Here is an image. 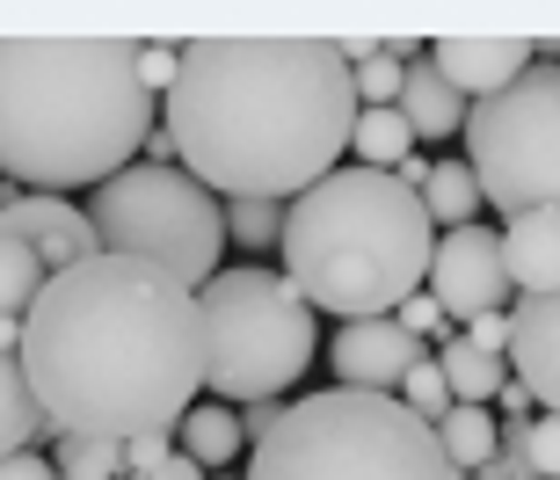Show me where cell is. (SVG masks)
Wrapping results in <instances>:
<instances>
[{
    "label": "cell",
    "mask_w": 560,
    "mask_h": 480,
    "mask_svg": "<svg viewBox=\"0 0 560 480\" xmlns=\"http://www.w3.org/2000/svg\"><path fill=\"white\" fill-rule=\"evenodd\" d=\"M139 480H211V473H205L197 459H183V452H175V459H167L161 473H139Z\"/></svg>",
    "instance_id": "e575fe53"
},
{
    "label": "cell",
    "mask_w": 560,
    "mask_h": 480,
    "mask_svg": "<svg viewBox=\"0 0 560 480\" xmlns=\"http://www.w3.org/2000/svg\"><path fill=\"white\" fill-rule=\"evenodd\" d=\"M394 320H400L408 335H416V342H430V335H452V320H444V306H436L430 292H416V298H408V306H400Z\"/></svg>",
    "instance_id": "f546056e"
},
{
    "label": "cell",
    "mask_w": 560,
    "mask_h": 480,
    "mask_svg": "<svg viewBox=\"0 0 560 480\" xmlns=\"http://www.w3.org/2000/svg\"><path fill=\"white\" fill-rule=\"evenodd\" d=\"M167 459H175V437H167V430H145V437L125 444V473L131 480H139V473H161Z\"/></svg>",
    "instance_id": "f1b7e54d"
},
{
    "label": "cell",
    "mask_w": 560,
    "mask_h": 480,
    "mask_svg": "<svg viewBox=\"0 0 560 480\" xmlns=\"http://www.w3.org/2000/svg\"><path fill=\"white\" fill-rule=\"evenodd\" d=\"M532 51H539V44H524V37H444V44H430L422 59H430L466 103H488V95H502L510 81L532 73Z\"/></svg>",
    "instance_id": "7c38bea8"
},
{
    "label": "cell",
    "mask_w": 560,
    "mask_h": 480,
    "mask_svg": "<svg viewBox=\"0 0 560 480\" xmlns=\"http://www.w3.org/2000/svg\"><path fill=\"white\" fill-rule=\"evenodd\" d=\"M436 226L422 197L378 167H335L284 211L291 292L335 320H386L430 284Z\"/></svg>",
    "instance_id": "277c9868"
},
{
    "label": "cell",
    "mask_w": 560,
    "mask_h": 480,
    "mask_svg": "<svg viewBox=\"0 0 560 480\" xmlns=\"http://www.w3.org/2000/svg\"><path fill=\"white\" fill-rule=\"evenodd\" d=\"M175 73H183V44H139V87L153 103L175 87Z\"/></svg>",
    "instance_id": "4316f807"
},
{
    "label": "cell",
    "mask_w": 560,
    "mask_h": 480,
    "mask_svg": "<svg viewBox=\"0 0 560 480\" xmlns=\"http://www.w3.org/2000/svg\"><path fill=\"white\" fill-rule=\"evenodd\" d=\"M0 233L30 241L51 277L73 270V262H88V255H103V241H95V226H88V211L66 204V197H30V189H22L15 204L0 211Z\"/></svg>",
    "instance_id": "8fae6325"
},
{
    "label": "cell",
    "mask_w": 560,
    "mask_h": 480,
    "mask_svg": "<svg viewBox=\"0 0 560 480\" xmlns=\"http://www.w3.org/2000/svg\"><path fill=\"white\" fill-rule=\"evenodd\" d=\"M22 378L51 437H175L205 394L197 292L131 255H88L22 314Z\"/></svg>",
    "instance_id": "6da1fadb"
},
{
    "label": "cell",
    "mask_w": 560,
    "mask_h": 480,
    "mask_svg": "<svg viewBox=\"0 0 560 480\" xmlns=\"http://www.w3.org/2000/svg\"><path fill=\"white\" fill-rule=\"evenodd\" d=\"M0 480H59V466L44 452H15V459H0Z\"/></svg>",
    "instance_id": "d6a6232c"
},
{
    "label": "cell",
    "mask_w": 560,
    "mask_h": 480,
    "mask_svg": "<svg viewBox=\"0 0 560 480\" xmlns=\"http://www.w3.org/2000/svg\"><path fill=\"white\" fill-rule=\"evenodd\" d=\"M197 314H205V394L226 408L284 400V386H299L320 350L313 306L291 292V277L262 262L219 270L197 292Z\"/></svg>",
    "instance_id": "8992f818"
},
{
    "label": "cell",
    "mask_w": 560,
    "mask_h": 480,
    "mask_svg": "<svg viewBox=\"0 0 560 480\" xmlns=\"http://www.w3.org/2000/svg\"><path fill=\"white\" fill-rule=\"evenodd\" d=\"M510 364H517L524 394L539 400L546 415H560V292L517 298V314H510Z\"/></svg>",
    "instance_id": "4fadbf2b"
},
{
    "label": "cell",
    "mask_w": 560,
    "mask_h": 480,
    "mask_svg": "<svg viewBox=\"0 0 560 480\" xmlns=\"http://www.w3.org/2000/svg\"><path fill=\"white\" fill-rule=\"evenodd\" d=\"M233 415H241V437H248V452H255V444L284 422V400H248V408H233Z\"/></svg>",
    "instance_id": "1f68e13d"
},
{
    "label": "cell",
    "mask_w": 560,
    "mask_h": 480,
    "mask_svg": "<svg viewBox=\"0 0 560 480\" xmlns=\"http://www.w3.org/2000/svg\"><path fill=\"white\" fill-rule=\"evenodd\" d=\"M524 452H532V473L539 480H560V415H532Z\"/></svg>",
    "instance_id": "83f0119b"
},
{
    "label": "cell",
    "mask_w": 560,
    "mask_h": 480,
    "mask_svg": "<svg viewBox=\"0 0 560 480\" xmlns=\"http://www.w3.org/2000/svg\"><path fill=\"white\" fill-rule=\"evenodd\" d=\"M400 408H408V415H422L430 430L452 415V386H444V372H436V356H422L416 372L400 378Z\"/></svg>",
    "instance_id": "484cf974"
},
{
    "label": "cell",
    "mask_w": 560,
    "mask_h": 480,
    "mask_svg": "<svg viewBox=\"0 0 560 480\" xmlns=\"http://www.w3.org/2000/svg\"><path fill=\"white\" fill-rule=\"evenodd\" d=\"M436 372L452 386V408H488V400L502 394V378H510V356H488V350H474L466 335H444Z\"/></svg>",
    "instance_id": "e0dca14e"
},
{
    "label": "cell",
    "mask_w": 560,
    "mask_h": 480,
    "mask_svg": "<svg viewBox=\"0 0 560 480\" xmlns=\"http://www.w3.org/2000/svg\"><path fill=\"white\" fill-rule=\"evenodd\" d=\"M350 153H357V167H378V175H394V167L416 153V131H408V117H400V109H357Z\"/></svg>",
    "instance_id": "7402d4cb"
},
{
    "label": "cell",
    "mask_w": 560,
    "mask_h": 480,
    "mask_svg": "<svg viewBox=\"0 0 560 480\" xmlns=\"http://www.w3.org/2000/svg\"><path fill=\"white\" fill-rule=\"evenodd\" d=\"M510 292H517V284H510V262H502V233H488V226L436 233V255H430V298L444 306V320L502 314V298H510Z\"/></svg>",
    "instance_id": "9c48e42d"
},
{
    "label": "cell",
    "mask_w": 560,
    "mask_h": 480,
    "mask_svg": "<svg viewBox=\"0 0 560 480\" xmlns=\"http://www.w3.org/2000/svg\"><path fill=\"white\" fill-rule=\"evenodd\" d=\"M502 262H510V284L524 298L560 292V211H517V219H502Z\"/></svg>",
    "instance_id": "5bb4252c"
},
{
    "label": "cell",
    "mask_w": 560,
    "mask_h": 480,
    "mask_svg": "<svg viewBox=\"0 0 560 480\" xmlns=\"http://www.w3.org/2000/svg\"><path fill=\"white\" fill-rule=\"evenodd\" d=\"M175 452L183 459H197L211 473V466H233L241 452H248V437H241V415H233L226 400H197L183 422H175Z\"/></svg>",
    "instance_id": "2e32d148"
},
{
    "label": "cell",
    "mask_w": 560,
    "mask_h": 480,
    "mask_svg": "<svg viewBox=\"0 0 560 480\" xmlns=\"http://www.w3.org/2000/svg\"><path fill=\"white\" fill-rule=\"evenodd\" d=\"M422 59V44H372V51H364V59L350 66V81H357V103L364 109H394L400 103V81H408V66Z\"/></svg>",
    "instance_id": "44dd1931"
},
{
    "label": "cell",
    "mask_w": 560,
    "mask_h": 480,
    "mask_svg": "<svg viewBox=\"0 0 560 480\" xmlns=\"http://www.w3.org/2000/svg\"><path fill=\"white\" fill-rule=\"evenodd\" d=\"M219 480H233V473H219Z\"/></svg>",
    "instance_id": "8d00e7d4"
},
{
    "label": "cell",
    "mask_w": 560,
    "mask_h": 480,
    "mask_svg": "<svg viewBox=\"0 0 560 480\" xmlns=\"http://www.w3.org/2000/svg\"><path fill=\"white\" fill-rule=\"evenodd\" d=\"M495 444H502V422L488 415V408H452V415L436 422V452H444L452 480L480 473V466L495 459Z\"/></svg>",
    "instance_id": "ffe728a7"
},
{
    "label": "cell",
    "mask_w": 560,
    "mask_h": 480,
    "mask_svg": "<svg viewBox=\"0 0 560 480\" xmlns=\"http://www.w3.org/2000/svg\"><path fill=\"white\" fill-rule=\"evenodd\" d=\"M37 437H51V430H44V408L22 378V350H0V459L30 452Z\"/></svg>",
    "instance_id": "ac0fdd59"
},
{
    "label": "cell",
    "mask_w": 560,
    "mask_h": 480,
    "mask_svg": "<svg viewBox=\"0 0 560 480\" xmlns=\"http://www.w3.org/2000/svg\"><path fill=\"white\" fill-rule=\"evenodd\" d=\"M422 356H430V342H416V335L386 314V320H342L328 364H335V386H350V394H394L400 400V378L416 372Z\"/></svg>",
    "instance_id": "30bf717a"
},
{
    "label": "cell",
    "mask_w": 560,
    "mask_h": 480,
    "mask_svg": "<svg viewBox=\"0 0 560 480\" xmlns=\"http://www.w3.org/2000/svg\"><path fill=\"white\" fill-rule=\"evenodd\" d=\"M81 211H88V226H95V241H103V255L153 262V270H167L175 284H189V292H205L211 277H219L226 204H219L197 175H183V167L131 161L125 175H109Z\"/></svg>",
    "instance_id": "52a82bcc"
},
{
    "label": "cell",
    "mask_w": 560,
    "mask_h": 480,
    "mask_svg": "<svg viewBox=\"0 0 560 480\" xmlns=\"http://www.w3.org/2000/svg\"><path fill=\"white\" fill-rule=\"evenodd\" d=\"M495 408H502V422H532V408H539V400L524 394V378H502V394H495Z\"/></svg>",
    "instance_id": "836d02e7"
},
{
    "label": "cell",
    "mask_w": 560,
    "mask_h": 480,
    "mask_svg": "<svg viewBox=\"0 0 560 480\" xmlns=\"http://www.w3.org/2000/svg\"><path fill=\"white\" fill-rule=\"evenodd\" d=\"M15 197H22V189H15V183H0V211H8V204H15Z\"/></svg>",
    "instance_id": "d590c367"
},
{
    "label": "cell",
    "mask_w": 560,
    "mask_h": 480,
    "mask_svg": "<svg viewBox=\"0 0 560 480\" xmlns=\"http://www.w3.org/2000/svg\"><path fill=\"white\" fill-rule=\"evenodd\" d=\"M378 37H197L167 87V131L183 175L211 197L299 204L313 183L342 167L357 131L350 66Z\"/></svg>",
    "instance_id": "7a4b0ae2"
},
{
    "label": "cell",
    "mask_w": 560,
    "mask_h": 480,
    "mask_svg": "<svg viewBox=\"0 0 560 480\" xmlns=\"http://www.w3.org/2000/svg\"><path fill=\"white\" fill-rule=\"evenodd\" d=\"M248 480H452L436 430L394 394H328L291 400L284 422L248 452Z\"/></svg>",
    "instance_id": "5b68a950"
},
{
    "label": "cell",
    "mask_w": 560,
    "mask_h": 480,
    "mask_svg": "<svg viewBox=\"0 0 560 480\" xmlns=\"http://www.w3.org/2000/svg\"><path fill=\"white\" fill-rule=\"evenodd\" d=\"M466 480H474V473H466Z\"/></svg>",
    "instance_id": "74e56055"
},
{
    "label": "cell",
    "mask_w": 560,
    "mask_h": 480,
    "mask_svg": "<svg viewBox=\"0 0 560 480\" xmlns=\"http://www.w3.org/2000/svg\"><path fill=\"white\" fill-rule=\"evenodd\" d=\"M416 197H422V211H430V226H436V233L474 226V219H480V204H488L466 161H430V183H422Z\"/></svg>",
    "instance_id": "d6986e66"
},
{
    "label": "cell",
    "mask_w": 560,
    "mask_h": 480,
    "mask_svg": "<svg viewBox=\"0 0 560 480\" xmlns=\"http://www.w3.org/2000/svg\"><path fill=\"white\" fill-rule=\"evenodd\" d=\"M51 466H59V480H117L125 473V444H109V437H51Z\"/></svg>",
    "instance_id": "cb8c5ba5"
},
{
    "label": "cell",
    "mask_w": 560,
    "mask_h": 480,
    "mask_svg": "<svg viewBox=\"0 0 560 480\" xmlns=\"http://www.w3.org/2000/svg\"><path fill=\"white\" fill-rule=\"evenodd\" d=\"M44 284H51L44 255L30 248V241H15V233H0V320H22L30 306H37Z\"/></svg>",
    "instance_id": "603a6c76"
},
{
    "label": "cell",
    "mask_w": 560,
    "mask_h": 480,
    "mask_svg": "<svg viewBox=\"0 0 560 480\" xmlns=\"http://www.w3.org/2000/svg\"><path fill=\"white\" fill-rule=\"evenodd\" d=\"M400 117H408V131H416V139H458V131H466V95H458L452 81H444V73H436L430 59H416L408 66V81H400Z\"/></svg>",
    "instance_id": "9a60e30c"
},
{
    "label": "cell",
    "mask_w": 560,
    "mask_h": 480,
    "mask_svg": "<svg viewBox=\"0 0 560 480\" xmlns=\"http://www.w3.org/2000/svg\"><path fill=\"white\" fill-rule=\"evenodd\" d=\"M284 211L291 204H255V197H241V204H226V241H241L248 255L277 248V241H284Z\"/></svg>",
    "instance_id": "d4e9b609"
},
{
    "label": "cell",
    "mask_w": 560,
    "mask_h": 480,
    "mask_svg": "<svg viewBox=\"0 0 560 480\" xmlns=\"http://www.w3.org/2000/svg\"><path fill=\"white\" fill-rule=\"evenodd\" d=\"M466 342H474V350H488V356H510V306H502V314L466 320Z\"/></svg>",
    "instance_id": "4dcf8cb0"
},
{
    "label": "cell",
    "mask_w": 560,
    "mask_h": 480,
    "mask_svg": "<svg viewBox=\"0 0 560 480\" xmlns=\"http://www.w3.org/2000/svg\"><path fill=\"white\" fill-rule=\"evenodd\" d=\"M466 167L480 197L517 211H560V66L539 59L524 81L466 109Z\"/></svg>",
    "instance_id": "ba28073f"
},
{
    "label": "cell",
    "mask_w": 560,
    "mask_h": 480,
    "mask_svg": "<svg viewBox=\"0 0 560 480\" xmlns=\"http://www.w3.org/2000/svg\"><path fill=\"white\" fill-rule=\"evenodd\" d=\"M161 103L131 37H0V183L30 197L103 189L139 161Z\"/></svg>",
    "instance_id": "3957f363"
}]
</instances>
